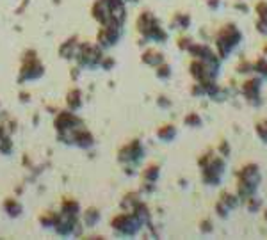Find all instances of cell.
<instances>
[{"instance_id":"cell-8","label":"cell","mask_w":267,"mask_h":240,"mask_svg":"<svg viewBox=\"0 0 267 240\" xmlns=\"http://www.w3.org/2000/svg\"><path fill=\"white\" fill-rule=\"evenodd\" d=\"M255 134H257V137L260 139L262 142L267 144V119H258V121L255 123Z\"/></svg>"},{"instance_id":"cell-22","label":"cell","mask_w":267,"mask_h":240,"mask_svg":"<svg viewBox=\"0 0 267 240\" xmlns=\"http://www.w3.org/2000/svg\"><path fill=\"white\" fill-rule=\"evenodd\" d=\"M235 9H239L240 13H248V6H246V4H235Z\"/></svg>"},{"instance_id":"cell-15","label":"cell","mask_w":267,"mask_h":240,"mask_svg":"<svg viewBox=\"0 0 267 240\" xmlns=\"http://www.w3.org/2000/svg\"><path fill=\"white\" fill-rule=\"evenodd\" d=\"M255 13H257L258 18H267V2L265 0H260V2L255 4Z\"/></svg>"},{"instance_id":"cell-13","label":"cell","mask_w":267,"mask_h":240,"mask_svg":"<svg viewBox=\"0 0 267 240\" xmlns=\"http://www.w3.org/2000/svg\"><path fill=\"white\" fill-rule=\"evenodd\" d=\"M237 73H242V75L253 73V62H250V61H240L239 64H237Z\"/></svg>"},{"instance_id":"cell-7","label":"cell","mask_w":267,"mask_h":240,"mask_svg":"<svg viewBox=\"0 0 267 240\" xmlns=\"http://www.w3.org/2000/svg\"><path fill=\"white\" fill-rule=\"evenodd\" d=\"M253 73L262 77L264 80H267V57H258L257 61L253 62Z\"/></svg>"},{"instance_id":"cell-1","label":"cell","mask_w":267,"mask_h":240,"mask_svg":"<svg viewBox=\"0 0 267 240\" xmlns=\"http://www.w3.org/2000/svg\"><path fill=\"white\" fill-rule=\"evenodd\" d=\"M260 182L262 172L258 164L248 162L244 166H240V169L237 171V196L240 198V203H244L250 196L257 194Z\"/></svg>"},{"instance_id":"cell-12","label":"cell","mask_w":267,"mask_h":240,"mask_svg":"<svg viewBox=\"0 0 267 240\" xmlns=\"http://www.w3.org/2000/svg\"><path fill=\"white\" fill-rule=\"evenodd\" d=\"M216 213H217V217H219V219H228V215H230V208L217 200L216 201Z\"/></svg>"},{"instance_id":"cell-23","label":"cell","mask_w":267,"mask_h":240,"mask_svg":"<svg viewBox=\"0 0 267 240\" xmlns=\"http://www.w3.org/2000/svg\"><path fill=\"white\" fill-rule=\"evenodd\" d=\"M209 2V6L212 7V9H217L219 7V0H207Z\"/></svg>"},{"instance_id":"cell-19","label":"cell","mask_w":267,"mask_h":240,"mask_svg":"<svg viewBox=\"0 0 267 240\" xmlns=\"http://www.w3.org/2000/svg\"><path fill=\"white\" fill-rule=\"evenodd\" d=\"M200 230L203 231V233H212V231H214V224L210 223L209 219H205V221H201Z\"/></svg>"},{"instance_id":"cell-24","label":"cell","mask_w":267,"mask_h":240,"mask_svg":"<svg viewBox=\"0 0 267 240\" xmlns=\"http://www.w3.org/2000/svg\"><path fill=\"white\" fill-rule=\"evenodd\" d=\"M262 54H264V55H265V57H267V43L264 45V50H262Z\"/></svg>"},{"instance_id":"cell-17","label":"cell","mask_w":267,"mask_h":240,"mask_svg":"<svg viewBox=\"0 0 267 240\" xmlns=\"http://www.w3.org/2000/svg\"><path fill=\"white\" fill-rule=\"evenodd\" d=\"M145 176H146V180H148V182H155L157 176H159V167H157V166H150L148 169H146Z\"/></svg>"},{"instance_id":"cell-16","label":"cell","mask_w":267,"mask_h":240,"mask_svg":"<svg viewBox=\"0 0 267 240\" xmlns=\"http://www.w3.org/2000/svg\"><path fill=\"white\" fill-rule=\"evenodd\" d=\"M255 29L260 36H267V18H258L255 21Z\"/></svg>"},{"instance_id":"cell-6","label":"cell","mask_w":267,"mask_h":240,"mask_svg":"<svg viewBox=\"0 0 267 240\" xmlns=\"http://www.w3.org/2000/svg\"><path fill=\"white\" fill-rule=\"evenodd\" d=\"M219 201L227 205L228 208H230V212L232 210H235L237 206L240 205V198L237 196V192H228V190H224V192L219 194Z\"/></svg>"},{"instance_id":"cell-14","label":"cell","mask_w":267,"mask_h":240,"mask_svg":"<svg viewBox=\"0 0 267 240\" xmlns=\"http://www.w3.org/2000/svg\"><path fill=\"white\" fill-rule=\"evenodd\" d=\"M217 153H219L221 157H230V153H232V146H230V142L228 141H221L219 142V146H217Z\"/></svg>"},{"instance_id":"cell-2","label":"cell","mask_w":267,"mask_h":240,"mask_svg":"<svg viewBox=\"0 0 267 240\" xmlns=\"http://www.w3.org/2000/svg\"><path fill=\"white\" fill-rule=\"evenodd\" d=\"M214 43H216V54L219 55V59L223 61V59L230 57L235 48L242 43V32H240V29L237 27L234 21H230V24L223 25V27L217 31Z\"/></svg>"},{"instance_id":"cell-20","label":"cell","mask_w":267,"mask_h":240,"mask_svg":"<svg viewBox=\"0 0 267 240\" xmlns=\"http://www.w3.org/2000/svg\"><path fill=\"white\" fill-rule=\"evenodd\" d=\"M157 73H159L160 78L169 77V66H166V64H159V70H157Z\"/></svg>"},{"instance_id":"cell-21","label":"cell","mask_w":267,"mask_h":240,"mask_svg":"<svg viewBox=\"0 0 267 240\" xmlns=\"http://www.w3.org/2000/svg\"><path fill=\"white\" fill-rule=\"evenodd\" d=\"M191 45H193L191 37H180V48H187V50H189Z\"/></svg>"},{"instance_id":"cell-4","label":"cell","mask_w":267,"mask_h":240,"mask_svg":"<svg viewBox=\"0 0 267 240\" xmlns=\"http://www.w3.org/2000/svg\"><path fill=\"white\" fill-rule=\"evenodd\" d=\"M262 85H264V78L258 75H251L240 85V93H242L244 100L251 105V107H260L262 105Z\"/></svg>"},{"instance_id":"cell-10","label":"cell","mask_w":267,"mask_h":240,"mask_svg":"<svg viewBox=\"0 0 267 240\" xmlns=\"http://www.w3.org/2000/svg\"><path fill=\"white\" fill-rule=\"evenodd\" d=\"M244 205H246V208L250 210V212H258V210H262V200L257 196V194H253V196H250L246 201H244Z\"/></svg>"},{"instance_id":"cell-3","label":"cell","mask_w":267,"mask_h":240,"mask_svg":"<svg viewBox=\"0 0 267 240\" xmlns=\"http://www.w3.org/2000/svg\"><path fill=\"white\" fill-rule=\"evenodd\" d=\"M200 167H201V176L203 182L210 187H217L223 182V174L227 171V162L224 157L216 155V153H205L200 159Z\"/></svg>"},{"instance_id":"cell-18","label":"cell","mask_w":267,"mask_h":240,"mask_svg":"<svg viewBox=\"0 0 267 240\" xmlns=\"http://www.w3.org/2000/svg\"><path fill=\"white\" fill-rule=\"evenodd\" d=\"M186 125H189V126H200L201 125V118L198 114H189L186 118Z\"/></svg>"},{"instance_id":"cell-5","label":"cell","mask_w":267,"mask_h":240,"mask_svg":"<svg viewBox=\"0 0 267 240\" xmlns=\"http://www.w3.org/2000/svg\"><path fill=\"white\" fill-rule=\"evenodd\" d=\"M219 66L217 62L203 61V59H194L191 62V75L196 78V82L207 84V82L216 80L217 73H219Z\"/></svg>"},{"instance_id":"cell-11","label":"cell","mask_w":267,"mask_h":240,"mask_svg":"<svg viewBox=\"0 0 267 240\" xmlns=\"http://www.w3.org/2000/svg\"><path fill=\"white\" fill-rule=\"evenodd\" d=\"M176 136V130L175 126L168 125V126H162V128L159 130V137L162 139V141H169V139H173Z\"/></svg>"},{"instance_id":"cell-9","label":"cell","mask_w":267,"mask_h":240,"mask_svg":"<svg viewBox=\"0 0 267 240\" xmlns=\"http://www.w3.org/2000/svg\"><path fill=\"white\" fill-rule=\"evenodd\" d=\"M142 61L146 62V64H152V66H159L160 62H162V55H160V52H146L145 57H142Z\"/></svg>"}]
</instances>
